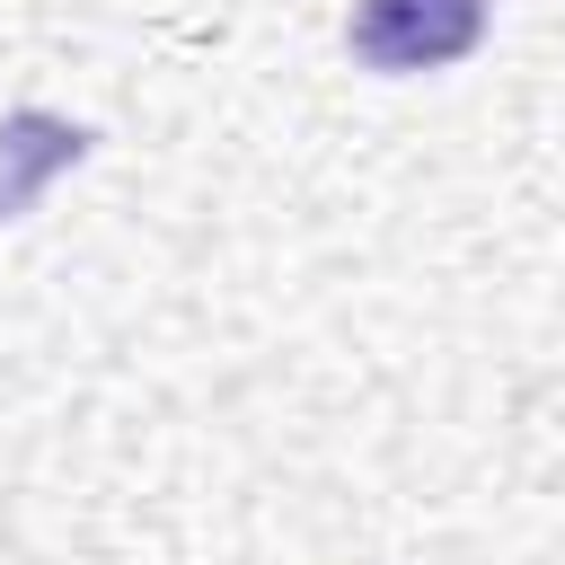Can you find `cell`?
I'll list each match as a JSON object with an SVG mask.
<instances>
[{
	"label": "cell",
	"instance_id": "obj_1",
	"mask_svg": "<svg viewBox=\"0 0 565 565\" xmlns=\"http://www.w3.org/2000/svg\"><path fill=\"white\" fill-rule=\"evenodd\" d=\"M477 44H486V0H353L344 18V53L380 79L450 71Z\"/></svg>",
	"mask_w": 565,
	"mask_h": 565
},
{
	"label": "cell",
	"instance_id": "obj_2",
	"mask_svg": "<svg viewBox=\"0 0 565 565\" xmlns=\"http://www.w3.org/2000/svg\"><path fill=\"white\" fill-rule=\"evenodd\" d=\"M88 150H97V132H88L79 115L9 106V115H0V230H9V221H26V212L53 194V177H71Z\"/></svg>",
	"mask_w": 565,
	"mask_h": 565
}]
</instances>
